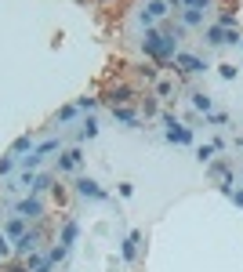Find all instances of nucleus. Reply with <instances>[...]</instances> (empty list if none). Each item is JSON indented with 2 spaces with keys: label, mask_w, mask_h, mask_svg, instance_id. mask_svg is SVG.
<instances>
[{
  "label": "nucleus",
  "mask_w": 243,
  "mask_h": 272,
  "mask_svg": "<svg viewBox=\"0 0 243 272\" xmlns=\"http://www.w3.org/2000/svg\"><path fill=\"white\" fill-rule=\"evenodd\" d=\"M178 40H182V29H145L142 51L156 62H167V58L178 55Z\"/></svg>",
  "instance_id": "nucleus-1"
},
{
  "label": "nucleus",
  "mask_w": 243,
  "mask_h": 272,
  "mask_svg": "<svg viewBox=\"0 0 243 272\" xmlns=\"http://www.w3.org/2000/svg\"><path fill=\"white\" fill-rule=\"evenodd\" d=\"M171 15V4L167 0H149V4L142 8V15H138V22H142V29H152L160 18H167Z\"/></svg>",
  "instance_id": "nucleus-2"
},
{
  "label": "nucleus",
  "mask_w": 243,
  "mask_h": 272,
  "mask_svg": "<svg viewBox=\"0 0 243 272\" xmlns=\"http://www.w3.org/2000/svg\"><path fill=\"white\" fill-rule=\"evenodd\" d=\"M174 65H178V73L182 76H192V73H207L211 65H207V58H200V55H189V51H178L174 55Z\"/></svg>",
  "instance_id": "nucleus-3"
},
{
  "label": "nucleus",
  "mask_w": 243,
  "mask_h": 272,
  "mask_svg": "<svg viewBox=\"0 0 243 272\" xmlns=\"http://www.w3.org/2000/svg\"><path fill=\"white\" fill-rule=\"evenodd\" d=\"M164 134H167V142H174V145H192V127H185V124H178L174 116H164Z\"/></svg>",
  "instance_id": "nucleus-4"
},
{
  "label": "nucleus",
  "mask_w": 243,
  "mask_h": 272,
  "mask_svg": "<svg viewBox=\"0 0 243 272\" xmlns=\"http://www.w3.org/2000/svg\"><path fill=\"white\" fill-rule=\"evenodd\" d=\"M76 192H80L84 200H105V189H102L95 178H80V182H76Z\"/></svg>",
  "instance_id": "nucleus-5"
},
{
  "label": "nucleus",
  "mask_w": 243,
  "mask_h": 272,
  "mask_svg": "<svg viewBox=\"0 0 243 272\" xmlns=\"http://www.w3.org/2000/svg\"><path fill=\"white\" fill-rule=\"evenodd\" d=\"M36 247H40V232H26L22 240H15V251H18V254H26V258H29Z\"/></svg>",
  "instance_id": "nucleus-6"
},
{
  "label": "nucleus",
  "mask_w": 243,
  "mask_h": 272,
  "mask_svg": "<svg viewBox=\"0 0 243 272\" xmlns=\"http://www.w3.org/2000/svg\"><path fill=\"white\" fill-rule=\"evenodd\" d=\"M80 164H84V152H80V149H69V152H62V160H58V171H76Z\"/></svg>",
  "instance_id": "nucleus-7"
},
{
  "label": "nucleus",
  "mask_w": 243,
  "mask_h": 272,
  "mask_svg": "<svg viewBox=\"0 0 243 272\" xmlns=\"http://www.w3.org/2000/svg\"><path fill=\"white\" fill-rule=\"evenodd\" d=\"M15 218H22V221H29V218H40V200H22V203L15 207Z\"/></svg>",
  "instance_id": "nucleus-8"
},
{
  "label": "nucleus",
  "mask_w": 243,
  "mask_h": 272,
  "mask_svg": "<svg viewBox=\"0 0 243 272\" xmlns=\"http://www.w3.org/2000/svg\"><path fill=\"white\" fill-rule=\"evenodd\" d=\"M189 102H192V109H196V112H211V109H214L211 95H204V91H192V95H189Z\"/></svg>",
  "instance_id": "nucleus-9"
},
{
  "label": "nucleus",
  "mask_w": 243,
  "mask_h": 272,
  "mask_svg": "<svg viewBox=\"0 0 243 272\" xmlns=\"http://www.w3.org/2000/svg\"><path fill=\"white\" fill-rule=\"evenodd\" d=\"M113 116L120 124H127V127H138V116H135V109H127V105H113Z\"/></svg>",
  "instance_id": "nucleus-10"
},
{
  "label": "nucleus",
  "mask_w": 243,
  "mask_h": 272,
  "mask_svg": "<svg viewBox=\"0 0 243 272\" xmlns=\"http://www.w3.org/2000/svg\"><path fill=\"white\" fill-rule=\"evenodd\" d=\"M178 18H182V26H204V11H196V8L178 11Z\"/></svg>",
  "instance_id": "nucleus-11"
},
{
  "label": "nucleus",
  "mask_w": 243,
  "mask_h": 272,
  "mask_svg": "<svg viewBox=\"0 0 243 272\" xmlns=\"http://www.w3.org/2000/svg\"><path fill=\"white\" fill-rule=\"evenodd\" d=\"M138 243H142V236H138V232H131V236L124 240V261H135V254H138Z\"/></svg>",
  "instance_id": "nucleus-12"
},
{
  "label": "nucleus",
  "mask_w": 243,
  "mask_h": 272,
  "mask_svg": "<svg viewBox=\"0 0 243 272\" xmlns=\"http://www.w3.org/2000/svg\"><path fill=\"white\" fill-rule=\"evenodd\" d=\"M109 102H113V105H124V102H131V87H124V84H120V87H113V91H109Z\"/></svg>",
  "instance_id": "nucleus-13"
},
{
  "label": "nucleus",
  "mask_w": 243,
  "mask_h": 272,
  "mask_svg": "<svg viewBox=\"0 0 243 272\" xmlns=\"http://www.w3.org/2000/svg\"><path fill=\"white\" fill-rule=\"evenodd\" d=\"M22 152H33V138H29V134L18 138V142L11 145V156H15V160H22Z\"/></svg>",
  "instance_id": "nucleus-14"
},
{
  "label": "nucleus",
  "mask_w": 243,
  "mask_h": 272,
  "mask_svg": "<svg viewBox=\"0 0 243 272\" xmlns=\"http://www.w3.org/2000/svg\"><path fill=\"white\" fill-rule=\"evenodd\" d=\"M214 152H218L214 142H211V145H200V149H196V160H200V164H211V160H214Z\"/></svg>",
  "instance_id": "nucleus-15"
},
{
  "label": "nucleus",
  "mask_w": 243,
  "mask_h": 272,
  "mask_svg": "<svg viewBox=\"0 0 243 272\" xmlns=\"http://www.w3.org/2000/svg\"><path fill=\"white\" fill-rule=\"evenodd\" d=\"M167 4H178V8H196V11H207L211 0H167Z\"/></svg>",
  "instance_id": "nucleus-16"
},
{
  "label": "nucleus",
  "mask_w": 243,
  "mask_h": 272,
  "mask_svg": "<svg viewBox=\"0 0 243 272\" xmlns=\"http://www.w3.org/2000/svg\"><path fill=\"white\" fill-rule=\"evenodd\" d=\"M95 134H98V124H95V120H91V116H87V120H84V124H80V131H76V138H95Z\"/></svg>",
  "instance_id": "nucleus-17"
},
{
  "label": "nucleus",
  "mask_w": 243,
  "mask_h": 272,
  "mask_svg": "<svg viewBox=\"0 0 243 272\" xmlns=\"http://www.w3.org/2000/svg\"><path fill=\"white\" fill-rule=\"evenodd\" d=\"M8 236H15V240L26 236V221H22V218H11V221H8Z\"/></svg>",
  "instance_id": "nucleus-18"
},
{
  "label": "nucleus",
  "mask_w": 243,
  "mask_h": 272,
  "mask_svg": "<svg viewBox=\"0 0 243 272\" xmlns=\"http://www.w3.org/2000/svg\"><path fill=\"white\" fill-rule=\"evenodd\" d=\"M73 240H76V221H65V229H62V247L69 251V247H73Z\"/></svg>",
  "instance_id": "nucleus-19"
},
{
  "label": "nucleus",
  "mask_w": 243,
  "mask_h": 272,
  "mask_svg": "<svg viewBox=\"0 0 243 272\" xmlns=\"http://www.w3.org/2000/svg\"><path fill=\"white\" fill-rule=\"evenodd\" d=\"M29 272H51V261H48V258L29 254Z\"/></svg>",
  "instance_id": "nucleus-20"
},
{
  "label": "nucleus",
  "mask_w": 243,
  "mask_h": 272,
  "mask_svg": "<svg viewBox=\"0 0 243 272\" xmlns=\"http://www.w3.org/2000/svg\"><path fill=\"white\" fill-rule=\"evenodd\" d=\"M222 192H225V196H229L232 203H239V207H243V189H236V185L229 182V185H222Z\"/></svg>",
  "instance_id": "nucleus-21"
},
{
  "label": "nucleus",
  "mask_w": 243,
  "mask_h": 272,
  "mask_svg": "<svg viewBox=\"0 0 243 272\" xmlns=\"http://www.w3.org/2000/svg\"><path fill=\"white\" fill-rule=\"evenodd\" d=\"M171 95H174V84L171 80H160L156 84V98H171Z\"/></svg>",
  "instance_id": "nucleus-22"
},
{
  "label": "nucleus",
  "mask_w": 243,
  "mask_h": 272,
  "mask_svg": "<svg viewBox=\"0 0 243 272\" xmlns=\"http://www.w3.org/2000/svg\"><path fill=\"white\" fill-rule=\"evenodd\" d=\"M218 73H222V80H236V73H239V69H236L232 62H222V65H218Z\"/></svg>",
  "instance_id": "nucleus-23"
},
{
  "label": "nucleus",
  "mask_w": 243,
  "mask_h": 272,
  "mask_svg": "<svg viewBox=\"0 0 243 272\" xmlns=\"http://www.w3.org/2000/svg\"><path fill=\"white\" fill-rule=\"evenodd\" d=\"M80 109L76 105H65V109H58V124H65V120H73V116H76Z\"/></svg>",
  "instance_id": "nucleus-24"
},
{
  "label": "nucleus",
  "mask_w": 243,
  "mask_h": 272,
  "mask_svg": "<svg viewBox=\"0 0 243 272\" xmlns=\"http://www.w3.org/2000/svg\"><path fill=\"white\" fill-rule=\"evenodd\" d=\"M207 124L222 127V124H229V116H225V112H207Z\"/></svg>",
  "instance_id": "nucleus-25"
},
{
  "label": "nucleus",
  "mask_w": 243,
  "mask_h": 272,
  "mask_svg": "<svg viewBox=\"0 0 243 272\" xmlns=\"http://www.w3.org/2000/svg\"><path fill=\"white\" fill-rule=\"evenodd\" d=\"M15 171V156H11V152H8V156L4 160H0V174H11Z\"/></svg>",
  "instance_id": "nucleus-26"
},
{
  "label": "nucleus",
  "mask_w": 243,
  "mask_h": 272,
  "mask_svg": "<svg viewBox=\"0 0 243 272\" xmlns=\"http://www.w3.org/2000/svg\"><path fill=\"white\" fill-rule=\"evenodd\" d=\"M138 73H142V76H145V80H156V65H142V69H138Z\"/></svg>",
  "instance_id": "nucleus-27"
},
{
  "label": "nucleus",
  "mask_w": 243,
  "mask_h": 272,
  "mask_svg": "<svg viewBox=\"0 0 243 272\" xmlns=\"http://www.w3.org/2000/svg\"><path fill=\"white\" fill-rule=\"evenodd\" d=\"M4 254H11V247H8V232H0V258Z\"/></svg>",
  "instance_id": "nucleus-28"
}]
</instances>
